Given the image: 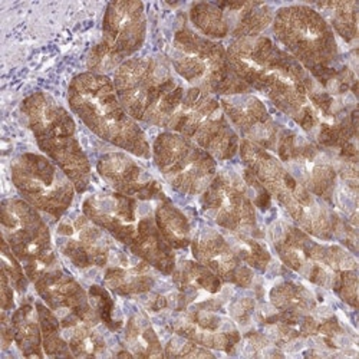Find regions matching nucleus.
<instances>
[{
	"instance_id": "obj_16",
	"label": "nucleus",
	"mask_w": 359,
	"mask_h": 359,
	"mask_svg": "<svg viewBox=\"0 0 359 359\" xmlns=\"http://www.w3.org/2000/svg\"><path fill=\"white\" fill-rule=\"evenodd\" d=\"M275 153L306 190L325 203H334L339 177L334 160L319 145L301 134L283 128Z\"/></svg>"
},
{
	"instance_id": "obj_22",
	"label": "nucleus",
	"mask_w": 359,
	"mask_h": 359,
	"mask_svg": "<svg viewBox=\"0 0 359 359\" xmlns=\"http://www.w3.org/2000/svg\"><path fill=\"white\" fill-rule=\"evenodd\" d=\"M34 285L45 305L59 319L78 316L89 323H101L100 316L89 302V294L71 275L62 271L59 263L39 273L34 279Z\"/></svg>"
},
{
	"instance_id": "obj_4",
	"label": "nucleus",
	"mask_w": 359,
	"mask_h": 359,
	"mask_svg": "<svg viewBox=\"0 0 359 359\" xmlns=\"http://www.w3.org/2000/svg\"><path fill=\"white\" fill-rule=\"evenodd\" d=\"M238 153L246 168L279 201L299 229L325 242L342 237L346 224L323 200L299 183L276 156L246 140L241 141Z\"/></svg>"
},
{
	"instance_id": "obj_24",
	"label": "nucleus",
	"mask_w": 359,
	"mask_h": 359,
	"mask_svg": "<svg viewBox=\"0 0 359 359\" xmlns=\"http://www.w3.org/2000/svg\"><path fill=\"white\" fill-rule=\"evenodd\" d=\"M171 278L175 289L184 296L187 308L220 299L219 294L224 290V282L197 260L178 262Z\"/></svg>"
},
{
	"instance_id": "obj_13",
	"label": "nucleus",
	"mask_w": 359,
	"mask_h": 359,
	"mask_svg": "<svg viewBox=\"0 0 359 359\" xmlns=\"http://www.w3.org/2000/svg\"><path fill=\"white\" fill-rule=\"evenodd\" d=\"M151 149L158 171L180 194L201 196L217 174V160L177 133H161Z\"/></svg>"
},
{
	"instance_id": "obj_33",
	"label": "nucleus",
	"mask_w": 359,
	"mask_h": 359,
	"mask_svg": "<svg viewBox=\"0 0 359 359\" xmlns=\"http://www.w3.org/2000/svg\"><path fill=\"white\" fill-rule=\"evenodd\" d=\"M226 238L237 256L241 257L250 269L259 272H266L269 264L272 262V255L269 252L267 246L259 242L256 237L238 233H224Z\"/></svg>"
},
{
	"instance_id": "obj_27",
	"label": "nucleus",
	"mask_w": 359,
	"mask_h": 359,
	"mask_svg": "<svg viewBox=\"0 0 359 359\" xmlns=\"http://www.w3.org/2000/svg\"><path fill=\"white\" fill-rule=\"evenodd\" d=\"M156 222L164 241L174 249L183 250L191 245L193 229L187 216L170 198L156 205Z\"/></svg>"
},
{
	"instance_id": "obj_20",
	"label": "nucleus",
	"mask_w": 359,
	"mask_h": 359,
	"mask_svg": "<svg viewBox=\"0 0 359 359\" xmlns=\"http://www.w3.org/2000/svg\"><path fill=\"white\" fill-rule=\"evenodd\" d=\"M171 327L174 334L207 349L233 352L242 341V335L231 318L220 313V311L198 306H189L178 312Z\"/></svg>"
},
{
	"instance_id": "obj_26",
	"label": "nucleus",
	"mask_w": 359,
	"mask_h": 359,
	"mask_svg": "<svg viewBox=\"0 0 359 359\" xmlns=\"http://www.w3.org/2000/svg\"><path fill=\"white\" fill-rule=\"evenodd\" d=\"M13 338L23 356L41 358L45 355L42 327L36 305L23 304L11 316Z\"/></svg>"
},
{
	"instance_id": "obj_11",
	"label": "nucleus",
	"mask_w": 359,
	"mask_h": 359,
	"mask_svg": "<svg viewBox=\"0 0 359 359\" xmlns=\"http://www.w3.org/2000/svg\"><path fill=\"white\" fill-rule=\"evenodd\" d=\"M12 183L38 212L61 220L72 205L76 189L71 178L46 156L25 153L11 164Z\"/></svg>"
},
{
	"instance_id": "obj_32",
	"label": "nucleus",
	"mask_w": 359,
	"mask_h": 359,
	"mask_svg": "<svg viewBox=\"0 0 359 359\" xmlns=\"http://www.w3.org/2000/svg\"><path fill=\"white\" fill-rule=\"evenodd\" d=\"M39 315V322L42 327L43 352L46 356H74L67 339L64 338L61 320L56 313L42 302L35 304Z\"/></svg>"
},
{
	"instance_id": "obj_2",
	"label": "nucleus",
	"mask_w": 359,
	"mask_h": 359,
	"mask_svg": "<svg viewBox=\"0 0 359 359\" xmlns=\"http://www.w3.org/2000/svg\"><path fill=\"white\" fill-rule=\"evenodd\" d=\"M158 201H142L116 191L91 194L82 203V213L104 229L115 242L153 266L161 275L171 276L177 260L174 249L164 241L156 222Z\"/></svg>"
},
{
	"instance_id": "obj_35",
	"label": "nucleus",
	"mask_w": 359,
	"mask_h": 359,
	"mask_svg": "<svg viewBox=\"0 0 359 359\" xmlns=\"http://www.w3.org/2000/svg\"><path fill=\"white\" fill-rule=\"evenodd\" d=\"M2 271L8 275L13 289L18 293H25L26 292L29 278L25 272L22 263L15 256V253L12 252L11 246L8 245L5 238L2 241Z\"/></svg>"
},
{
	"instance_id": "obj_36",
	"label": "nucleus",
	"mask_w": 359,
	"mask_h": 359,
	"mask_svg": "<svg viewBox=\"0 0 359 359\" xmlns=\"http://www.w3.org/2000/svg\"><path fill=\"white\" fill-rule=\"evenodd\" d=\"M164 356L168 358H212L215 356L210 349H207L184 337H180L175 334L172 337L165 348H164Z\"/></svg>"
},
{
	"instance_id": "obj_31",
	"label": "nucleus",
	"mask_w": 359,
	"mask_h": 359,
	"mask_svg": "<svg viewBox=\"0 0 359 359\" xmlns=\"http://www.w3.org/2000/svg\"><path fill=\"white\" fill-rule=\"evenodd\" d=\"M190 20L200 35L212 41L224 39L230 35L224 13L216 4H194L190 9Z\"/></svg>"
},
{
	"instance_id": "obj_8",
	"label": "nucleus",
	"mask_w": 359,
	"mask_h": 359,
	"mask_svg": "<svg viewBox=\"0 0 359 359\" xmlns=\"http://www.w3.org/2000/svg\"><path fill=\"white\" fill-rule=\"evenodd\" d=\"M273 32L285 50L319 83L339 68V46L332 27L323 16L306 5L279 9L273 18Z\"/></svg>"
},
{
	"instance_id": "obj_3",
	"label": "nucleus",
	"mask_w": 359,
	"mask_h": 359,
	"mask_svg": "<svg viewBox=\"0 0 359 359\" xmlns=\"http://www.w3.org/2000/svg\"><path fill=\"white\" fill-rule=\"evenodd\" d=\"M269 237L280 260L311 283L334 290L353 309L358 308V263L339 245H322L297 226L276 220Z\"/></svg>"
},
{
	"instance_id": "obj_10",
	"label": "nucleus",
	"mask_w": 359,
	"mask_h": 359,
	"mask_svg": "<svg viewBox=\"0 0 359 359\" xmlns=\"http://www.w3.org/2000/svg\"><path fill=\"white\" fill-rule=\"evenodd\" d=\"M197 144L217 161L231 160L241 147V138L226 116L219 98L198 88H187L165 127Z\"/></svg>"
},
{
	"instance_id": "obj_7",
	"label": "nucleus",
	"mask_w": 359,
	"mask_h": 359,
	"mask_svg": "<svg viewBox=\"0 0 359 359\" xmlns=\"http://www.w3.org/2000/svg\"><path fill=\"white\" fill-rule=\"evenodd\" d=\"M20 109L41 151L71 178L78 194L85 193L91 184L93 168L78 138L72 115L42 91L25 98Z\"/></svg>"
},
{
	"instance_id": "obj_30",
	"label": "nucleus",
	"mask_w": 359,
	"mask_h": 359,
	"mask_svg": "<svg viewBox=\"0 0 359 359\" xmlns=\"http://www.w3.org/2000/svg\"><path fill=\"white\" fill-rule=\"evenodd\" d=\"M323 19L344 41L355 42L358 38V4L356 2H323L315 5Z\"/></svg>"
},
{
	"instance_id": "obj_12",
	"label": "nucleus",
	"mask_w": 359,
	"mask_h": 359,
	"mask_svg": "<svg viewBox=\"0 0 359 359\" xmlns=\"http://www.w3.org/2000/svg\"><path fill=\"white\" fill-rule=\"evenodd\" d=\"M2 236L31 282L57 264L48 224L36 208L23 198L2 201Z\"/></svg>"
},
{
	"instance_id": "obj_5",
	"label": "nucleus",
	"mask_w": 359,
	"mask_h": 359,
	"mask_svg": "<svg viewBox=\"0 0 359 359\" xmlns=\"http://www.w3.org/2000/svg\"><path fill=\"white\" fill-rule=\"evenodd\" d=\"M68 102L75 115L101 140L144 160L153 157L145 133L123 107L111 78L102 74L76 75L68 88Z\"/></svg>"
},
{
	"instance_id": "obj_17",
	"label": "nucleus",
	"mask_w": 359,
	"mask_h": 359,
	"mask_svg": "<svg viewBox=\"0 0 359 359\" xmlns=\"http://www.w3.org/2000/svg\"><path fill=\"white\" fill-rule=\"evenodd\" d=\"M115 238L82 215L64 216L56 227V246L78 269H104L118 250Z\"/></svg>"
},
{
	"instance_id": "obj_34",
	"label": "nucleus",
	"mask_w": 359,
	"mask_h": 359,
	"mask_svg": "<svg viewBox=\"0 0 359 359\" xmlns=\"http://www.w3.org/2000/svg\"><path fill=\"white\" fill-rule=\"evenodd\" d=\"M89 302H91L94 311L100 316L101 322L112 332H116L121 329L123 320L115 318V302L112 301L108 290L102 286L94 285L89 287Z\"/></svg>"
},
{
	"instance_id": "obj_15",
	"label": "nucleus",
	"mask_w": 359,
	"mask_h": 359,
	"mask_svg": "<svg viewBox=\"0 0 359 359\" xmlns=\"http://www.w3.org/2000/svg\"><path fill=\"white\" fill-rule=\"evenodd\" d=\"M203 213L230 233L259 237L257 212L242 174L217 171L212 184L201 194Z\"/></svg>"
},
{
	"instance_id": "obj_9",
	"label": "nucleus",
	"mask_w": 359,
	"mask_h": 359,
	"mask_svg": "<svg viewBox=\"0 0 359 359\" xmlns=\"http://www.w3.org/2000/svg\"><path fill=\"white\" fill-rule=\"evenodd\" d=\"M170 64L174 72L190 86L210 95L220 98L252 91L233 72L224 46L186 25L178 27L174 34Z\"/></svg>"
},
{
	"instance_id": "obj_21",
	"label": "nucleus",
	"mask_w": 359,
	"mask_h": 359,
	"mask_svg": "<svg viewBox=\"0 0 359 359\" xmlns=\"http://www.w3.org/2000/svg\"><path fill=\"white\" fill-rule=\"evenodd\" d=\"M97 171L112 191L119 194L142 201L168 198L158 180L126 151L104 154L97 163Z\"/></svg>"
},
{
	"instance_id": "obj_25",
	"label": "nucleus",
	"mask_w": 359,
	"mask_h": 359,
	"mask_svg": "<svg viewBox=\"0 0 359 359\" xmlns=\"http://www.w3.org/2000/svg\"><path fill=\"white\" fill-rule=\"evenodd\" d=\"M224 13L234 39L259 36L273 22L272 8L262 2H226L216 4Z\"/></svg>"
},
{
	"instance_id": "obj_38",
	"label": "nucleus",
	"mask_w": 359,
	"mask_h": 359,
	"mask_svg": "<svg viewBox=\"0 0 359 359\" xmlns=\"http://www.w3.org/2000/svg\"><path fill=\"white\" fill-rule=\"evenodd\" d=\"M13 308H15V289L8 275L2 271V311L9 312Z\"/></svg>"
},
{
	"instance_id": "obj_14",
	"label": "nucleus",
	"mask_w": 359,
	"mask_h": 359,
	"mask_svg": "<svg viewBox=\"0 0 359 359\" xmlns=\"http://www.w3.org/2000/svg\"><path fill=\"white\" fill-rule=\"evenodd\" d=\"M147 36L144 4L119 0L108 4L102 20V42L88 59L89 72L102 74L118 68L127 57L138 52Z\"/></svg>"
},
{
	"instance_id": "obj_23",
	"label": "nucleus",
	"mask_w": 359,
	"mask_h": 359,
	"mask_svg": "<svg viewBox=\"0 0 359 359\" xmlns=\"http://www.w3.org/2000/svg\"><path fill=\"white\" fill-rule=\"evenodd\" d=\"M156 269L138 259L131 262L121 250H116L105 267L104 285L121 296H141L151 292L157 283Z\"/></svg>"
},
{
	"instance_id": "obj_19",
	"label": "nucleus",
	"mask_w": 359,
	"mask_h": 359,
	"mask_svg": "<svg viewBox=\"0 0 359 359\" xmlns=\"http://www.w3.org/2000/svg\"><path fill=\"white\" fill-rule=\"evenodd\" d=\"M194 259L219 276L224 283L248 289L253 285L255 272L237 256L223 233L204 226L191 238Z\"/></svg>"
},
{
	"instance_id": "obj_1",
	"label": "nucleus",
	"mask_w": 359,
	"mask_h": 359,
	"mask_svg": "<svg viewBox=\"0 0 359 359\" xmlns=\"http://www.w3.org/2000/svg\"><path fill=\"white\" fill-rule=\"evenodd\" d=\"M227 50L233 72L250 89L262 93L305 133L316 128V114L309 94L315 79L271 38L259 35L234 39Z\"/></svg>"
},
{
	"instance_id": "obj_28",
	"label": "nucleus",
	"mask_w": 359,
	"mask_h": 359,
	"mask_svg": "<svg viewBox=\"0 0 359 359\" xmlns=\"http://www.w3.org/2000/svg\"><path fill=\"white\" fill-rule=\"evenodd\" d=\"M124 335H126L127 349L134 356H141V358L164 356V348L161 345V341L145 313L138 312L128 318Z\"/></svg>"
},
{
	"instance_id": "obj_18",
	"label": "nucleus",
	"mask_w": 359,
	"mask_h": 359,
	"mask_svg": "<svg viewBox=\"0 0 359 359\" xmlns=\"http://www.w3.org/2000/svg\"><path fill=\"white\" fill-rule=\"evenodd\" d=\"M219 101L230 124L236 133L242 134L243 140L271 153L276 151L283 127L276 123L260 98L252 93H245L220 97Z\"/></svg>"
},
{
	"instance_id": "obj_6",
	"label": "nucleus",
	"mask_w": 359,
	"mask_h": 359,
	"mask_svg": "<svg viewBox=\"0 0 359 359\" xmlns=\"http://www.w3.org/2000/svg\"><path fill=\"white\" fill-rule=\"evenodd\" d=\"M114 85L131 118L164 130L187 89L163 56L127 59L115 69Z\"/></svg>"
},
{
	"instance_id": "obj_37",
	"label": "nucleus",
	"mask_w": 359,
	"mask_h": 359,
	"mask_svg": "<svg viewBox=\"0 0 359 359\" xmlns=\"http://www.w3.org/2000/svg\"><path fill=\"white\" fill-rule=\"evenodd\" d=\"M255 309H256V304L253 299L242 297V299H238V301L230 304L229 313L234 322L241 323V325H246V323H249L252 315L255 313Z\"/></svg>"
},
{
	"instance_id": "obj_29",
	"label": "nucleus",
	"mask_w": 359,
	"mask_h": 359,
	"mask_svg": "<svg viewBox=\"0 0 359 359\" xmlns=\"http://www.w3.org/2000/svg\"><path fill=\"white\" fill-rule=\"evenodd\" d=\"M271 305L279 312L308 315L318 306L313 293L292 280H279L269 292Z\"/></svg>"
}]
</instances>
